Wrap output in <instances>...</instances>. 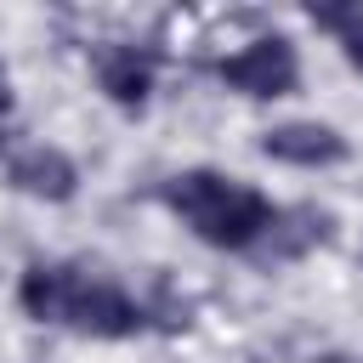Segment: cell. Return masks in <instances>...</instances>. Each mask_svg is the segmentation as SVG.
<instances>
[{"instance_id":"cell-1","label":"cell","mask_w":363,"mask_h":363,"mask_svg":"<svg viewBox=\"0 0 363 363\" xmlns=\"http://www.w3.org/2000/svg\"><path fill=\"white\" fill-rule=\"evenodd\" d=\"M17 306L34 323H57V329H74L91 340H130L147 329V306L125 284L79 267V261H34L17 278Z\"/></svg>"},{"instance_id":"cell-2","label":"cell","mask_w":363,"mask_h":363,"mask_svg":"<svg viewBox=\"0 0 363 363\" xmlns=\"http://www.w3.org/2000/svg\"><path fill=\"white\" fill-rule=\"evenodd\" d=\"M159 199L182 216V227L210 244V250H255L278 216V204L250 187L244 176H227V170H182V176H164L159 182Z\"/></svg>"},{"instance_id":"cell-3","label":"cell","mask_w":363,"mask_h":363,"mask_svg":"<svg viewBox=\"0 0 363 363\" xmlns=\"http://www.w3.org/2000/svg\"><path fill=\"white\" fill-rule=\"evenodd\" d=\"M216 79L238 96H255V102H272V96H289L301 85V57L284 34H255L250 45L216 57Z\"/></svg>"},{"instance_id":"cell-4","label":"cell","mask_w":363,"mask_h":363,"mask_svg":"<svg viewBox=\"0 0 363 363\" xmlns=\"http://www.w3.org/2000/svg\"><path fill=\"white\" fill-rule=\"evenodd\" d=\"M91 68H96V85L113 108L136 113L153 91V74H159V51L153 45H136V40H102L91 51Z\"/></svg>"},{"instance_id":"cell-5","label":"cell","mask_w":363,"mask_h":363,"mask_svg":"<svg viewBox=\"0 0 363 363\" xmlns=\"http://www.w3.org/2000/svg\"><path fill=\"white\" fill-rule=\"evenodd\" d=\"M261 153L278 159V164H295V170H323V164H346L352 147L335 125H318V119H289V125H272L261 130Z\"/></svg>"},{"instance_id":"cell-6","label":"cell","mask_w":363,"mask_h":363,"mask_svg":"<svg viewBox=\"0 0 363 363\" xmlns=\"http://www.w3.org/2000/svg\"><path fill=\"white\" fill-rule=\"evenodd\" d=\"M6 176H11L17 193L45 199V204L74 199V187H79V170H74V159H68L62 147H23V153L6 164Z\"/></svg>"},{"instance_id":"cell-7","label":"cell","mask_w":363,"mask_h":363,"mask_svg":"<svg viewBox=\"0 0 363 363\" xmlns=\"http://www.w3.org/2000/svg\"><path fill=\"white\" fill-rule=\"evenodd\" d=\"M329 233H335V216H329V210H318V204L278 210V216H272V227H267V238L255 244V255H261V261H295V255H306L312 244H323Z\"/></svg>"},{"instance_id":"cell-8","label":"cell","mask_w":363,"mask_h":363,"mask_svg":"<svg viewBox=\"0 0 363 363\" xmlns=\"http://www.w3.org/2000/svg\"><path fill=\"white\" fill-rule=\"evenodd\" d=\"M312 23L329 28L346 51V62L363 74V6H312Z\"/></svg>"},{"instance_id":"cell-9","label":"cell","mask_w":363,"mask_h":363,"mask_svg":"<svg viewBox=\"0 0 363 363\" xmlns=\"http://www.w3.org/2000/svg\"><path fill=\"white\" fill-rule=\"evenodd\" d=\"M11 108V79H6V68H0V113Z\"/></svg>"},{"instance_id":"cell-10","label":"cell","mask_w":363,"mask_h":363,"mask_svg":"<svg viewBox=\"0 0 363 363\" xmlns=\"http://www.w3.org/2000/svg\"><path fill=\"white\" fill-rule=\"evenodd\" d=\"M318 363H357V357H346V352H329V357H318Z\"/></svg>"}]
</instances>
